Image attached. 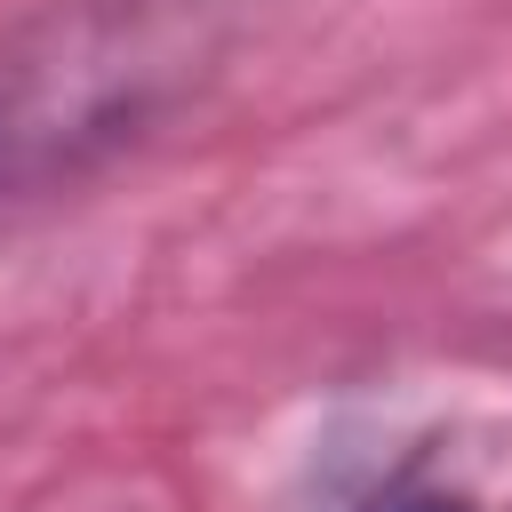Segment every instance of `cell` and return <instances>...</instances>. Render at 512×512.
I'll list each match as a JSON object with an SVG mask.
<instances>
[{
	"label": "cell",
	"instance_id": "cell-1",
	"mask_svg": "<svg viewBox=\"0 0 512 512\" xmlns=\"http://www.w3.org/2000/svg\"><path fill=\"white\" fill-rule=\"evenodd\" d=\"M352 512H440V504H416V496H376V504H352Z\"/></svg>",
	"mask_w": 512,
	"mask_h": 512
}]
</instances>
